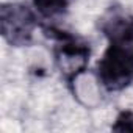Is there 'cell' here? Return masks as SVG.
<instances>
[{
  "label": "cell",
  "mask_w": 133,
  "mask_h": 133,
  "mask_svg": "<svg viewBox=\"0 0 133 133\" xmlns=\"http://www.w3.org/2000/svg\"><path fill=\"white\" fill-rule=\"evenodd\" d=\"M44 33L53 42V58L56 68L59 69L64 82L72 88L74 82L88 68L91 55L89 44L69 31L55 27H44Z\"/></svg>",
  "instance_id": "2"
},
{
  "label": "cell",
  "mask_w": 133,
  "mask_h": 133,
  "mask_svg": "<svg viewBox=\"0 0 133 133\" xmlns=\"http://www.w3.org/2000/svg\"><path fill=\"white\" fill-rule=\"evenodd\" d=\"M38 27L35 11L24 3H3L0 8V30L3 39L14 45H30Z\"/></svg>",
  "instance_id": "3"
},
{
  "label": "cell",
  "mask_w": 133,
  "mask_h": 133,
  "mask_svg": "<svg viewBox=\"0 0 133 133\" xmlns=\"http://www.w3.org/2000/svg\"><path fill=\"white\" fill-rule=\"evenodd\" d=\"M102 31L108 47L97 63L96 75L105 91L117 92L133 83V16L113 14L103 21Z\"/></svg>",
  "instance_id": "1"
},
{
  "label": "cell",
  "mask_w": 133,
  "mask_h": 133,
  "mask_svg": "<svg viewBox=\"0 0 133 133\" xmlns=\"http://www.w3.org/2000/svg\"><path fill=\"white\" fill-rule=\"evenodd\" d=\"M72 0H33L36 11L44 17H56L68 11Z\"/></svg>",
  "instance_id": "4"
},
{
  "label": "cell",
  "mask_w": 133,
  "mask_h": 133,
  "mask_svg": "<svg viewBox=\"0 0 133 133\" xmlns=\"http://www.w3.org/2000/svg\"><path fill=\"white\" fill-rule=\"evenodd\" d=\"M111 128L114 131H133V111H121Z\"/></svg>",
  "instance_id": "5"
}]
</instances>
